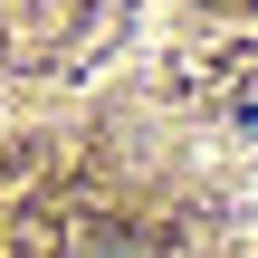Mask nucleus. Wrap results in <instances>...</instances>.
<instances>
[{
  "label": "nucleus",
  "mask_w": 258,
  "mask_h": 258,
  "mask_svg": "<svg viewBox=\"0 0 258 258\" xmlns=\"http://www.w3.org/2000/svg\"><path fill=\"white\" fill-rule=\"evenodd\" d=\"M115 258H134V249H115Z\"/></svg>",
  "instance_id": "obj_1"
}]
</instances>
